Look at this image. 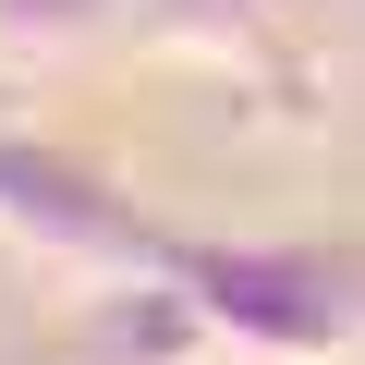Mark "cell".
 Wrapping results in <instances>:
<instances>
[{
  "label": "cell",
  "mask_w": 365,
  "mask_h": 365,
  "mask_svg": "<svg viewBox=\"0 0 365 365\" xmlns=\"http://www.w3.org/2000/svg\"><path fill=\"white\" fill-rule=\"evenodd\" d=\"M182 292L207 304L220 353L256 365H353L365 353V304H353V256H292V244H170Z\"/></svg>",
  "instance_id": "6da1fadb"
},
{
  "label": "cell",
  "mask_w": 365,
  "mask_h": 365,
  "mask_svg": "<svg viewBox=\"0 0 365 365\" xmlns=\"http://www.w3.org/2000/svg\"><path fill=\"white\" fill-rule=\"evenodd\" d=\"M0 244L37 256V268H61V280H122V268L170 256V232H146L86 158H61L37 134H0Z\"/></svg>",
  "instance_id": "7a4b0ae2"
},
{
  "label": "cell",
  "mask_w": 365,
  "mask_h": 365,
  "mask_svg": "<svg viewBox=\"0 0 365 365\" xmlns=\"http://www.w3.org/2000/svg\"><path fill=\"white\" fill-rule=\"evenodd\" d=\"M220 329L207 304L182 292V268H122V280H86V317H73V365H207Z\"/></svg>",
  "instance_id": "3957f363"
},
{
  "label": "cell",
  "mask_w": 365,
  "mask_h": 365,
  "mask_svg": "<svg viewBox=\"0 0 365 365\" xmlns=\"http://www.w3.org/2000/svg\"><path fill=\"white\" fill-rule=\"evenodd\" d=\"M134 0H0V61H86Z\"/></svg>",
  "instance_id": "277c9868"
},
{
  "label": "cell",
  "mask_w": 365,
  "mask_h": 365,
  "mask_svg": "<svg viewBox=\"0 0 365 365\" xmlns=\"http://www.w3.org/2000/svg\"><path fill=\"white\" fill-rule=\"evenodd\" d=\"M134 25L158 49H195V61H256L268 0H134Z\"/></svg>",
  "instance_id": "5b68a950"
}]
</instances>
